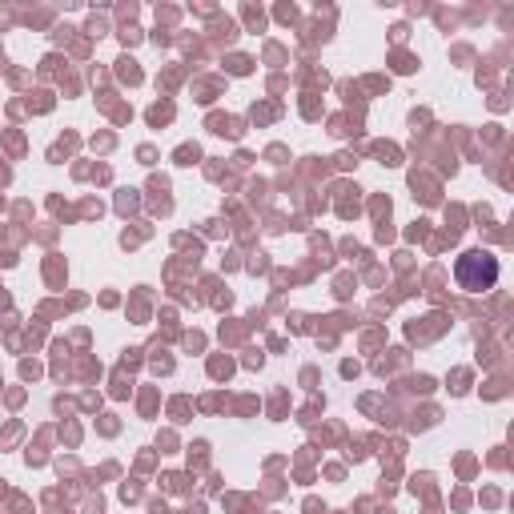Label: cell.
<instances>
[{"label": "cell", "mask_w": 514, "mask_h": 514, "mask_svg": "<svg viewBox=\"0 0 514 514\" xmlns=\"http://www.w3.org/2000/svg\"><path fill=\"white\" fill-rule=\"evenodd\" d=\"M454 278L466 294H482L498 282V257L486 253V249H470L458 257V266H454Z\"/></svg>", "instance_id": "cell-1"}]
</instances>
